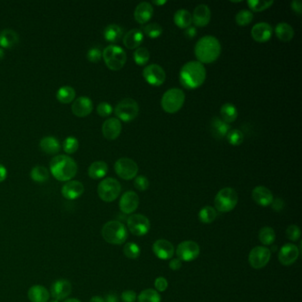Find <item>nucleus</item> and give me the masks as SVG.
Returning a JSON list of instances; mask_svg holds the SVG:
<instances>
[{
	"label": "nucleus",
	"mask_w": 302,
	"mask_h": 302,
	"mask_svg": "<svg viewBox=\"0 0 302 302\" xmlns=\"http://www.w3.org/2000/svg\"><path fill=\"white\" fill-rule=\"evenodd\" d=\"M207 77V71L199 61H189L182 67L179 79L183 87L188 90H195L202 85Z\"/></svg>",
	"instance_id": "obj_1"
},
{
	"label": "nucleus",
	"mask_w": 302,
	"mask_h": 302,
	"mask_svg": "<svg viewBox=\"0 0 302 302\" xmlns=\"http://www.w3.org/2000/svg\"><path fill=\"white\" fill-rule=\"evenodd\" d=\"M222 52L220 41L214 36H205L196 43L195 56L201 64H210L218 60Z\"/></svg>",
	"instance_id": "obj_2"
},
{
	"label": "nucleus",
	"mask_w": 302,
	"mask_h": 302,
	"mask_svg": "<svg viewBox=\"0 0 302 302\" xmlns=\"http://www.w3.org/2000/svg\"><path fill=\"white\" fill-rule=\"evenodd\" d=\"M52 176L61 182L70 181L77 172V165L68 155L55 156L50 163Z\"/></svg>",
	"instance_id": "obj_3"
},
{
	"label": "nucleus",
	"mask_w": 302,
	"mask_h": 302,
	"mask_svg": "<svg viewBox=\"0 0 302 302\" xmlns=\"http://www.w3.org/2000/svg\"><path fill=\"white\" fill-rule=\"evenodd\" d=\"M101 234L105 241L111 245H122L128 237V230L121 222L110 221L104 225Z\"/></svg>",
	"instance_id": "obj_4"
},
{
	"label": "nucleus",
	"mask_w": 302,
	"mask_h": 302,
	"mask_svg": "<svg viewBox=\"0 0 302 302\" xmlns=\"http://www.w3.org/2000/svg\"><path fill=\"white\" fill-rule=\"evenodd\" d=\"M102 57L108 69L113 71H118L122 69L127 61L125 51L115 44H110L105 48L102 52Z\"/></svg>",
	"instance_id": "obj_5"
},
{
	"label": "nucleus",
	"mask_w": 302,
	"mask_h": 302,
	"mask_svg": "<svg viewBox=\"0 0 302 302\" xmlns=\"http://www.w3.org/2000/svg\"><path fill=\"white\" fill-rule=\"evenodd\" d=\"M186 101L185 92L181 89L172 88L165 92L161 98V107L165 112L175 113L178 112Z\"/></svg>",
	"instance_id": "obj_6"
},
{
	"label": "nucleus",
	"mask_w": 302,
	"mask_h": 302,
	"mask_svg": "<svg viewBox=\"0 0 302 302\" xmlns=\"http://www.w3.org/2000/svg\"><path fill=\"white\" fill-rule=\"evenodd\" d=\"M238 202V195L233 188L226 187L218 191L215 198L216 210L228 213L233 210Z\"/></svg>",
	"instance_id": "obj_7"
},
{
	"label": "nucleus",
	"mask_w": 302,
	"mask_h": 302,
	"mask_svg": "<svg viewBox=\"0 0 302 302\" xmlns=\"http://www.w3.org/2000/svg\"><path fill=\"white\" fill-rule=\"evenodd\" d=\"M121 184L112 177L105 178L98 186V194L105 202H113L121 193Z\"/></svg>",
	"instance_id": "obj_8"
},
{
	"label": "nucleus",
	"mask_w": 302,
	"mask_h": 302,
	"mask_svg": "<svg viewBox=\"0 0 302 302\" xmlns=\"http://www.w3.org/2000/svg\"><path fill=\"white\" fill-rule=\"evenodd\" d=\"M138 113L139 106L138 102L130 98L121 100L114 108V113L118 117L117 119L124 122H130L135 120L138 117Z\"/></svg>",
	"instance_id": "obj_9"
},
{
	"label": "nucleus",
	"mask_w": 302,
	"mask_h": 302,
	"mask_svg": "<svg viewBox=\"0 0 302 302\" xmlns=\"http://www.w3.org/2000/svg\"><path fill=\"white\" fill-rule=\"evenodd\" d=\"M127 225L130 232L138 237L148 233L151 227L149 219L141 214H135L129 216Z\"/></svg>",
	"instance_id": "obj_10"
},
{
	"label": "nucleus",
	"mask_w": 302,
	"mask_h": 302,
	"mask_svg": "<svg viewBox=\"0 0 302 302\" xmlns=\"http://www.w3.org/2000/svg\"><path fill=\"white\" fill-rule=\"evenodd\" d=\"M114 170L121 179L131 180L138 175V166L130 158H121L115 162Z\"/></svg>",
	"instance_id": "obj_11"
},
{
	"label": "nucleus",
	"mask_w": 302,
	"mask_h": 302,
	"mask_svg": "<svg viewBox=\"0 0 302 302\" xmlns=\"http://www.w3.org/2000/svg\"><path fill=\"white\" fill-rule=\"evenodd\" d=\"M271 257V251L266 246H256L251 250L248 262L252 268H263L268 264Z\"/></svg>",
	"instance_id": "obj_12"
},
{
	"label": "nucleus",
	"mask_w": 302,
	"mask_h": 302,
	"mask_svg": "<svg viewBox=\"0 0 302 302\" xmlns=\"http://www.w3.org/2000/svg\"><path fill=\"white\" fill-rule=\"evenodd\" d=\"M199 245L191 240L183 241L177 246V257L182 262H192L199 257Z\"/></svg>",
	"instance_id": "obj_13"
},
{
	"label": "nucleus",
	"mask_w": 302,
	"mask_h": 302,
	"mask_svg": "<svg viewBox=\"0 0 302 302\" xmlns=\"http://www.w3.org/2000/svg\"><path fill=\"white\" fill-rule=\"evenodd\" d=\"M143 76L151 86H160L166 81V72L158 64H151L144 69Z\"/></svg>",
	"instance_id": "obj_14"
},
{
	"label": "nucleus",
	"mask_w": 302,
	"mask_h": 302,
	"mask_svg": "<svg viewBox=\"0 0 302 302\" xmlns=\"http://www.w3.org/2000/svg\"><path fill=\"white\" fill-rule=\"evenodd\" d=\"M72 293V285L67 279H58L51 286L50 294L53 300L63 301Z\"/></svg>",
	"instance_id": "obj_15"
},
{
	"label": "nucleus",
	"mask_w": 302,
	"mask_h": 302,
	"mask_svg": "<svg viewBox=\"0 0 302 302\" xmlns=\"http://www.w3.org/2000/svg\"><path fill=\"white\" fill-rule=\"evenodd\" d=\"M299 255H300V250L297 246L291 243L285 244L281 247L280 251L278 253V261L284 266H290L297 261Z\"/></svg>",
	"instance_id": "obj_16"
},
{
	"label": "nucleus",
	"mask_w": 302,
	"mask_h": 302,
	"mask_svg": "<svg viewBox=\"0 0 302 302\" xmlns=\"http://www.w3.org/2000/svg\"><path fill=\"white\" fill-rule=\"evenodd\" d=\"M138 206H139V197L132 190H129L123 193L119 202V207L121 211L126 215H130L136 211L138 209Z\"/></svg>",
	"instance_id": "obj_17"
},
{
	"label": "nucleus",
	"mask_w": 302,
	"mask_h": 302,
	"mask_svg": "<svg viewBox=\"0 0 302 302\" xmlns=\"http://www.w3.org/2000/svg\"><path fill=\"white\" fill-rule=\"evenodd\" d=\"M273 28L267 22H260L255 24L251 31V36L257 43H266L271 38Z\"/></svg>",
	"instance_id": "obj_18"
},
{
	"label": "nucleus",
	"mask_w": 302,
	"mask_h": 302,
	"mask_svg": "<svg viewBox=\"0 0 302 302\" xmlns=\"http://www.w3.org/2000/svg\"><path fill=\"white\" fill-rule=\"evenodd\" d=\"M153 254L160 260L171 259L175 254V247L171 242L166 239H159L152 246Z\"/></svg>",
	"instance_id": "obj_19"
},
{
	"label": "nucleus",
	"mask_w": 302,
	"mask_h": 302,
	"mask_svg": "<svg viewBox=\"0 0 302 302\" xmlns=\"http://www.w3.org/2000/svg\"><path fill=\"white\" fill-rule=\"evenodd\" d=\"M71 109L74 114H76V116H87L91 113L93 109V103L90 98L82 96L74 101Z\"/></svg>",
	"instance_id": "obj_20"
},
{
	"label": "nucleus",
	"mask_w": 302,
	"mask_h": 302,
	"mask_svg": "<svg viewBox=\"0 0 302 302\" xmlns=\"http://www.w3.org/2000/svg\"><path fill=\"white\" fill-rule=\"evenodd\" d=\"M121 132V123L117 118H109L104 121L102 125V133L108 140L116 139Z\"/></svg>",
	"instance_id": "obj_21"
},
{
	"label": "nucleus",
	"mask_w": 302,
	"mask_h": 302,
	"mask_svg": "<svg viewBox=\"0 0 302 302\" xmlns=\"http://www.w3.org/2000/svg\"><path fill=\"white\" fill-rule=\"evenodd\" d=\"M84 192V186L81 182L69 181L61 189L62 196L69 200L78 199Z\"/></svg>",
	"instance_id": "obj_22"
},
{
	"label": "nucleus",
	"mask_w": 302,
	"mask_h": 302,
	"mask_svg": "<svg viewBox=\"0 0 302 302\" xmlns=\"http://www.w3.org/2000/svg\"><path fill=\"white\" fill-rule=\"evenodd\" d=\"M252 198L257 205L262 207L270 206L274 199L271 191L265 186L255 187L252 191Z\"/></svg>",
	"instance_id": "obj_23"
},
{
	"label": "nucleus",
	"mask_w": 302,
	"mask_h": 302,
	"mask_svg": "<svg viewBox=\"0 0 302 302\" xmlns=\"http://www.w3.org/2000/svg\"><path fill=\"white\" fill-rule=\"evenodd\" d=\"M191 17L192 23H194L195 26H207L211 20V11L207 4H199L194 9Z\"/></svg>",
	"instance_id": "obj_24"
},
{
	"label": "nucleus",
	"mask_w": 302,
	"mask_h": 302,
	"mask_svg": "<svg viewBox=\"0 0 302 302\" xmlns=\"http://www.w3.org/2000/svg\"><path fill=\"white\" fill-rule=\"evenodd\" d=\"M153 15V7L148 2H142L135 9L134 17L139 24H145L151 20Z\"/></svg>",
	"instance_id": "obj_25"
},
{
	"label": "nucleus",
	"mask_w": 302,
	"mask_h": 302,
	"mask_svg": "<svg viewBox=\"0 0 302 302\" xmlns=\"http://www.w3.org/2000/svg\"><path fill=\"white\" fill-rule=\"evenodd\" d=\"M122 41L126 48L130 50L138 49L144 41V33L141 30L133 29L123 36Z\"/></svg>",
	"instance_id": "obj_26"
},
{
	"label": "nucleus",
	"mask_w": 302,
	"mask_h": 302,
	"mask_svg": "<svg viewBox=\"0 0 302 302\" xmlns=\"http://www.w3.org/2000/svg\"><path fill=\"white\" fill-rule=\"evenodd\" d=\"M50 297V292L43 285H32L28 292V298L31 302H48Z\"/></svg>",
	"instance_id": "obj_27"
},
{
	"label": "nucleus",
	"mask_w": 302,
	"mask_h": 302,
	"mask_svg": "<svg viewBox=\"0 0 302 302\" xmlns=\"http://www.w3.org/2000/svg\"><path fill=\"white\" fill-rule=\"evenodd\" d=\"M210 130L214 138L223 139L225 138L230 130L229 124L223 121L219 117H214L210 123Z\"/></svg>",
	"instance_id": "obj_28"
},
{
	"label": "nucleus",
	"mask_w": 302,
	"mask_h": 302,
	"mask_svg": "<svg viewBox=\"0 0 302 302\" xmlns=\"http://www.w3.org/2000/svg\"><path fill=\"white\" fill-rule=\"evenodd\" d=\"M19 34L11 29H5L0 32V46L12 48L19 43Z\"/></svg>",
	"instance_id": "obj_29"
},
{
	"label": "nucleus",
	"mask_w": 302,
	"mask_h": 302,
	"mask_svg": "<svg viewBox=\"0 0 302 302\" xmlns=\"http://www.w3.org/2000/svg\"><path fill=\"white\" fill-rule=\"evenodd\" d=\"M275 34L276 38L284 43L290 42L294 38V31L293 27L286 22H280L275 28Z\"/></svg>",
	"instance_id": "obj_30"
},
{
	"label": "nucleus",
	"mask_w": 302,
	"mask_h": 302,
	"mask_svg": "<svg viewBox=\"0 0 302 302\" xmlns=\"http://www.w3.org/2000/svg\"><path fill=\"white\" fill-rule=\"evenodd\" d=\"M108 171V166L103 160H97L93 163H91V166L88 169L89 177L92 179H100L103 178Z\"/></svg>",
	"instance_id": "obj_31"
},
{
	"label": "nucleus",
	"mask_w": 302,
	"mask_h": 302,
	"mask_svg": "<svg viewBox=\"0 0 302 302\" xmlns=\"http://www.w3.org/2000/svg\"><path fill=\"white\" fill-rule=\"evenodd\" d=\"M40 147L48 154H56L61 149V145L57 138L52 136H48L41 139Z\"/></svg>",
	"instance_id": "obj_32"
},
{
	"label": "nucleus",
	"mask_w": 302,
	"mask_h": 302,
	"mask_svg": "<svg viewBox=\"0 0 302 302\" xmlns=\"http://www.w3.org/2000/svg\"><path fill=\"white\" fill-rule=\"evenodd\" d=\"M174 22L178 28L186 30L192 23L191 13L185 9H180L174 14Z\"/></svg>",
	"instance_id": "obj_33"
},
{
	"label": "nucleus",
	"mask_w": 302,
	"mask_h": 302,
	"mask_svg": "<svg viewBox=\"0 0 302 302\" xmlns=\"http://www.w3.org/2000/svg\"><path fill=\"white\" fill-rule=\"evenodd\" d=\"M123 37V30L117 24H110L104 31V38L110 43H116Z\"/></svg>",
	"instance_id": "obj_34"
},
{
	"label": "nucleus",
	"mask_w": 302,
	"mask_h": 302,
	"mask_svg": "<svg viewBox=\"0 0 302 302\" xmlns=\"http://www.w3.org/2000/svg\"><path fill=\"white\" fill-rule=\"evenodd\" d=\"M220 113L221 116H222L221 119L228 124L236 121L237 115H238L237 108L231 103H226L223 105L221 108Z\"/></svg>",
	"instance_id": "obj_35"
},
{
	"label": "nucleus",
	"mask_w": 302,
	"mask_h": 302,
	"mask_svg": "<svg viewBox=\"0 0 302 302\" xmlns=\"http://www.w3.org/2000/svg\"><path fill=\"white\" fill-rule=\"evenodd\" d=\"M56 97L57 100L61 103H70L75 100L76 91L72 87L62 86L57 91Z\"/></svg>",
	"instance_id": "obj_36"
},
{
	"label": "nucleus",
	"mask_w": 302,
	"mask_h": 302,
	"mask_svg": "<svg viewBox=\"0 0 302 302\" xmlns=\"http://www.w3.org/2000/svg\"><path fill=\"white\" fill-rule=\"evenodd\" d=\"M217 217V212L216 208L206 206L200 209L199 213V219L202 224L209 225L212 224L214 221L216 220Z\"/></svg>",
	"instance_id": "obj_37"
},
{
	"label": "nucleus",
	"mask_w": 302,
	"mask_h": 302,
	"mask_svg": "<svg viewBox=\"0 0 302 302\" xmlns=\"http://www.w3.org/2000/svg\"><path fill=\"white\" fill-rule=\"evenodd\" d=\"M259 239L264 246H271L276 240V232L271 227H264L260 230Z\"/></svg>",
	"instance_id": "obj_38"
},
{
	"label": "nucleus",
	"mask_w": 302,
	"mask_h": 302,
	"mask_svg": "<svg viewBox=\"0 0 302 302\" xmlns=\"http://www.w3.org/2000/svg\"><path fill=\"white\" fill-rule=\"evenodd\" d=\"M160 294L153 289L144 290L138 297V302H160Z\"/></svg>",
	"instance_id": "obj_39"
},
{
	"label": "nucleus",
	"mask_w": 302,
	"mask_h": 302,
	"mask_svg": "<svg viewBox=\"0 0 302 302\" xmlns=\"http://www.w3.org/2000/svg\"><path fill=\"white\" fill-rule=\"evenodd\" d=\"M31 177L37 183H43L47 181L49 178V171L47 168H44L43 166H37L32 168Z\"/></svg>",
	"instance_id": "obj_40"
},
{
	"label": "nucleus",
	"mask_w": 302,
	"mask_h": 302,
	"mask_svg": "<svg viewBox=\"0 0 302 302\" xmlns=\"http://www.w3.org/2000/svg\"><path fill=\"white\" fill-rule=\"evenodd\" d=\"M143 31H144L143 33H145L150 38H158L162 34L163 30L160 24L153 22V23H149L146 26L143 27Z\"/></svg>",
	"instance_id": "obj_41"
},
{
	"label": "nucleus",
	"mask_w": 302,
	"mask_h": 302,
	"mask_svg": "<svg viewBox=\"0 0 302 302\" xmlns=\"http://www.w3.org/2000/svg\"><path fill=\"white\" fill-rule=\"evenodd\" d=\"M274 4L273 0H249L247 4L251 10L254 12H263L266 9L269 8Z\"/></svg>",
	"instance_id": "obj_42"
},
{
	"label": "nucleus",
	"mask_w": 302,
	"mask_h": 302,
	"mask_svg": "<svg viewBox=\"0 0 302 302\" xmlns=\"http://www.w3.org/2000/svg\"><path fill=\"white\" fill-rule=\"evenodd\" d=\"M140 253H141L140 247L133 242L127 243L123 247V254L128 259H138V257L140 256Z\"/></svg>",
	"instance_id": "obj_43"
},
{
	"label": "nucleus",
	"mask_w": 302,
	"mask_h": 302,
	"mask_svg": "<svg viewBox=\"0 0 302 302\" xmlns=\"http://www.w3.org/2000/svg\"><path fill=\"white\" fill-rule=\"evenodd\" d=\"M150 60V52L147 48L139 47L135 51L134 61L138 66H145Z\"/></svg>",
	"instance_id": "obj_44"
},
{
	"label": "nucleus",
	"mask_w": 302,
	"mask_h": 302,
	"mask_svg": "<svg viewBox=\"0 0 302 302\" xmlns=\"http://www.w3.org/2000/svg\"><path fill=\"white\" fill-rule=\"evenodd\" d=\"M236 23L239 26H246L254 20V14L248 10H241L236 15Z\"/></svg>",
	"instance_id": "obj_45"
},
{
	"label": "nucleus",
	"mask_w": 302,
	"mask_h": 302,
	"mask_svg": "<svg viewBox=\"0 0 302 302\" xmlns=\"http://www.w3.org/2000/svg\"><path fill=\"white\" fill-rule=\"evenodd\" d=\"M226 138H227L229 144H230L231 146L237 147V146L241 145L244 141L245 137H244V134H243L241 130L234 129V130H229L228 134L226 136Z\"/></svg>",
	"instance_id": "obj_46"
},
{
	"label": "nucleus",
	"mask_w": 302,
	"mask_h": 302,
	"mask_svg": "<svg viewBox=\"0 0 302 302\" xmlns=\"http://www.w3.org/2000/svg\"><path fill=\"white\" fill-rule=\"evenodd\" d=\"M78 147H79V142L77 138L75 137H68L63 143V149L69 154L77 151Z\"/></svg>",
	"instance_id": "obj_47"
},
{
	"label": "nucleus",
	"mask_w": 302,
	"mask_h": 302,
	"mask_svg": "<svg viewBox=\"0 0 302 302\" xmlns=\"http://www.w3.org/2000/svg\"><path fill=\"white\" fill-rule=\"evenodd\" d=\"M149 180L145 176H138L135 178L134 186L137 190L145 191L149 188Z\"/></svg>",
	"instance_id": "obj_48"
},
{
	"label": "nucleus",
	"mask_w": 302,
	"mask_h": 302,
	"mask_svg": "<svg viewBox=\"0 0 302 302\" xmlns=\"http://www.w3.org/2000/svg\"><path fill=\"white\" fill-rule=\"evenodd\" d=\"M301 234H302L301 229L297 225H290L286 229V237L292 241H298L301 237Z\"/></svg>",
	"instance_id": "obj_49"
},
{
	"label": "nucleus",
	"mask_w": 302,
	"mask_h": 302,
	"mask_svg": "<svg viewBox=\"0 0 302 302\" xmlns=\"http://www.w3.org/2000/svg\"><path fill=\"white\" fill-rule=\"evenodd\" d=\"M102 58V52L100 48L91 47L87 52V59L91 62H99Z\"/></svg>",
	"instance_id": "obj_50"
},
{
	"label": "nucleus",
	"mask_w": 302,
	"mask_h": 302,
	"mask_svg": "<svg viewBox=\"0 0 302 302\" xmlns=\"http://www.w3.org/2000/svg\"><path fill=\"white\" fill-rule=\"evenodd\" d=\"M97 112L100 114V116L108 117L112 113V106L108 102H101L99 104L97 108Z\"/></svg>",
	"instance_id": "obj_51"
},
{
	"label": "nucleus",
	"mask_w": 302,
	"mask_h": 302,
	"mask_svg": "<svg viewBox=\"0 0 302 302\" xmlns=\"http://www.w3.org/2000/svg\"><path fill=\"white\" fill-rule=\"evenodd\" d=\"M154 286H155L157 291L165 292L166 290L168 289V281L163 276H159V277L156 278L155 282H154Z\"/></svg>",
	"instance_id": "obj_52"
},
{
	"label": "nucleus",
	"mask_w": 302,
	"mask_h": 302,
	"mask_svg": "<svg viewBox=\"0 0 302 302\" xmlns=\"http://www.w3.org/2000/svg\"><path fill=\"white\" fill-rule=\"evenodd\" d=\"M137 299H138L137 294L134 291H131V290L124 291L121 294V301L123 302H135L137 301Z\"/></svg>",
	"instance_id": "obj_53"
},
{
	"label": "nucleus",
	"mask_w": 302,
	"mask_h": 302,
	"mask_svg": "<svg viewBox=\"0 0 302 302\" xmlns=\"http://www.w3.org/2000/svg\"><path fill=\"white\" fill-rule=\"evenodd\" d=\"M272 208L273 210L275 211H281L283 210V208L285 207V202L283 199L280 198H276V199H273V201L271 203Z\"/></svg>",
	"instance_id": "obj_54"
},
{
	"label": "nucleus",
	"mask_w": 302,
	"mask_h": 302,
	"mask_svg": "<svg viewBox=\"0 0 302 302\" xmlns=\"http://www.w3.org/2000/svg\"><path fill=\"white\" fill-rule=\"evenodd\" d=\"M291 7L294 13H297L298 15L302 14V2L301 0H294L291 4Z\"/></svg>",
	"instance_id": "obj_55"
},
{
	"label": "nucleus",
	"mask_w": 302,
	"mask_h": 302,
	"mask_svg": "<svg viewBox=\"0 0 302 302\" xmlns=\"http://www.w3.org/2000/svg\"><path fill=\"white\" fill-rule=\"evenodd\" d=\"M197 35V29L194 26L188 27L185 30V36L187 38L192 39Z\"/></svg>",
	"instance_id": "obj_56"
},
{
	"label": "nucleus",
	"mask_w": 302,
	"mask_h": 302,
	"mask_svg": "<svg viewBox=\"0 0 302 302\" xmlns=\"http://www.w3.org/2000/svg\"><path fill=\"white\" fill-rule=\"evenodd\" d=\"M182 267V261L176 258V259H172L169 263V268H171L172 270H178L180 269Z\"/></svg>",
	"instance_id": "obj_57"
},
{
	"label": "nucleus",
	"mask_w": 302,
	"mask_h": 302,
	"mask_svg": "<svg viewBox=\"0 0 302 302\" xmlns=\"http://www.w3.org/2000/svg\"><path fill=\"white\" fill-rule=\"evenodd\" d=\"M105 302H119V298L115 294H110L107 295Z\"/></svg>",
	"instance_id": "obj_58"
},
{
	"label": "nucleus",
	"mask_w": 302,
	"mask_h": 302,
	"mask_svg": "<svg viewBox=\"0 0 302 302\" xmlns=\"http://www.w3.org/2000/svg\"><path fill=\"white\" fill-rule=\"evenodd\" d=\"M7 176L6 168H4L3 165L0 164V182L4 181Z\"/></svg>",
	"instance_id": "obj_59"
},
{
	"label": "nucleus",
	"mask_w": 302,
	"mask_h": 302,
	"mask_svg": "<svg viewBox=\"0 0 302 302\" xmlns=\"http://www.w3.org/2000/svg\"><path fill=\"white\" fill-rule=\"evenodd\" d=\"M89 302H105V300L100 296H94L90 300Z\"/></svg>",
	"instance_id": "obj_60"
},
{
	"label": "nucleus",
	"mask_w": 302,
	"mask_h": 302,
	"mask_svg": "<svg viewBox=\"0 0 302 302\" xmlns=\"http://www.w3.org/2000/svg\"><path fill=\"white\" fill-rule=\"evenodd\" d=\"M167 3V1H152V4H155V5H163V4H166Z\"/></svg>",
	"instance_id": "obj_61"
},
{
	"label": "nucleus",
	"mask_w": 302,
	"mask_h": 302,
	"mask_svg": "<svg viewBox=\"0 0 302 302\" xmlns=\"http://www.w3.org/2000/svg\"><path fill=\"white\" fill-rule=\"evenodd\" d=\"M81 302V301H79V300H77V299L72 298V299H68V300H66L65 302Z\"/></svg>",
	"instance_id": "obj_62"
},
{
	"label": "nucleus",
	"mask_w": 302,
	"mask_h": 302,
	"mask_svg": "<svg viewBox=\"0 0 302 302\" xmlns=\"http://www.w3.org/2000/svg\"><path fill=\"white\" fill-rule=\"evenodd\" d=\"M4 57V50L2 48H0V60H2Z\"/></svg>",
	"instance_id": "obj_63"
},
{
	"label": "nucleus",
	"mask_w": 302,
	"mask_h": 302,
	"mask_svg": "<svg viewBox=\"0 0 302 302\" xmlns=\"http://www.w3.org/2000/svg\"><path fill=\"white\" fill-rule=\"evenodd\" d=\"M58 302V301H56V300H52V301H49V302Z\"/></svg>",
	"instance_id": "obj_64"
}]
</instances>
